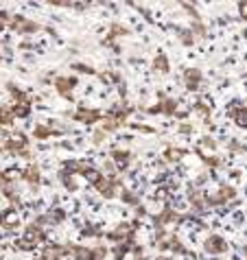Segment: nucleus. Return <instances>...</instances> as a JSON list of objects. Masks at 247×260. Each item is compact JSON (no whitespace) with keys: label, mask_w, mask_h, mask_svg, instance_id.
<instances>
[{"label":"nucleus","mask_w":247,"mask_h":260,"mask_svg":"<svg viewBox=\"0 0 247 260\" xmlns=\"http://www.w3.org/2000/svg\"><path fill=\"white\" fill-rule=\"evenodd\" d=\"M92 188L99 192V197H103L105 201H112V199H118L120 188H122V179H120V175H105V173H101L92 182Z\"/></svg>","instance_id":"nucleus-1"},{"label":"nucleus","mask_w":247,"mask_h":260,"mask_svg":"<svg viewBox=\"0 0 247 260\" xmlns=\"http://www.w3.org/2000/svg\"><path fill=\"white\" fill-rule=\"evenodd\" d=\"M138 230H140V221H120L118 225H116L114 230H110V232H105L103 236L107 238L110 243H136V234Z\"/></svg>","instance_id":"nucleus-2"},{"label":"nucleus","mask_w":247,"mask_h":260,"mask_svg":"<svg viewBox=\"0 0 247 260\" xmlns=\"http://www.w3.org/2000/svg\"><path fill=\"white\" fill-rule=\"evenodd\" d=\"M236 197H238V190L234 188V186L221 184L217 190H206V206H208V210H212V208L228 206L230 201H234Z\"/></svg>","instance_id":"nucleus-3"},{"label":"nucleus","mask_w":247,"mask_h":260,"mask_svg":"<svg viewBox=\"0 0 247 260\" xmlns=\"http://www.w3.org/2000/svg\"><path fill=\"white\" fill-rule=\"evenodd\" d=\"M61 169H66L68 173H72V175H81L83 179H88L90 184L101 175L99 169H94L90 162L79 160V157H72V160H61Z\"/></svg>","instance_id":"nucleus-4"},{"label":"nucleus","mask_w":247,"mask_h":260,"mask_svg":"<svg viewBox=\"0 0 247 260\" xmlns=\"http://www.w3.org/2000/svg\"><path fill=\"white\" fill-rule=\"evenodd\" d=\"M7 28L13 31V33H18V35H35V33L44 31V26H42L40 22H35V20L22 16V13H13L9 24H7Z\"/></svg>","instance_id":"nucleus-5"},{"label":"nucleus","mask_w":247,"mask_h":260,"mask_svg":"<svg viewBox=\"0 0 247 260\" xmlns=\"http://www.w3.org/2000/svg\"><path fill=\"white\" fill-rule=\"evenodd\" d=\"M127 35H132V28L125 26V24H120V22H112L110 28H107V33H105V38L101 40V44L103 46H110L116 55L120 53V46L116 44V40H120V38H127Z\"/></svg>","instance_id":"nucleus-6"},{"label":"nucleus","mask_w":247,"mask_h":260,"mask_svg":"<svg viewBox=\"0 0 247 260\" xmlns=\"http://www.w3.org/2000/svg\"><path fill=\"white\" fill-rule=\"evenodd\" d=\"M79 85V79L77 77H70V75H57L53 79V88L55 92L59 94L61 99L70 101V103H75V96H72V92H75V88Z\"/></svg>","instance_id":"nucleus-7"},{"label":"nucleus","mask_w":247,"mask_h":260,"mask_svg":"<svg viewBox=\"0 0 247 260\" xmlns=\"http://www.w3.org/2000/svg\"><path fill=\"white\" fill-rule=\"evenodd\" d=\"M177 107H179V101L177 99H173V96H162L160 94V101L156 105H149L147 110V114H151V116H156V114H162V116H169V118H173L177 114Z\"/></svg>","instance_id":"nucleus-8"},{"label":"nucleus","mask_w":247,"mask_h":260,"mask_svg":"<svg viewBox=\"0 0 247 260\" xmlns=\"http://www.w3.org/2000/svg\"><path fill=\"white\" fill-rule=\"evenodd\" d=\"M186 199H188V204H191V210H193L195 216L208 212V206H206V190H203V188H197V186L188 184V188H186Z\"/></svg>","instance_id":"nucleus-9"},{"label":"nucleus","mask_w":247,"mask_h":260,"mask_svg":"<svg viewBox=\"0 0 247 260\" xmlns=\"http://www.w3.org/2000/svg\"><path fill=\"white\" fill-rule=\"evenodd\" d=\"M31 136L35 140H40V142H44V140H53V138H61L64 136V129H59V125H57L55 120H50V122H38V125L33 127V132Z\"/></svg>","instance_id":"nucleus-10"},{"label":"nucleus","mask_w":247,"mask_h":260,"mask_svg":"<svg viewBox=\"0 0 247 260\" xmlns=\"http://www.w3.org/2000/svg\"><path fill=\"white\" fill-rule=\"evenodd\" d=\"M70 118L81 125H94V122L103 120V112L99 107H88V105H79L75 112L70 114Z\"/></svg>","instance_id":"nucleus-11"},{"label":"nucleus","mask_w":247,"mask_h":260,"mask_svg":"<svg viewBox=\"0 0 247 260\" xmlns=\"http://www.w3.org/2000/svg\"><path fill=\"white\" fill-rule=\"evenodd\" d=\"M203 251L210 256H223L230 251V243L221 234H208L203 238Z\"/></svg>","instance_id":"nucleus-12"},{"label":"nucleus","mask_w":247,"mask_h":260,"mask_svg":"<svg viewBox=\"0 0 247 260\" xmlns=\"http://www.w3.org/2000/svg\"><path fill=\"white\" fill-rule=\"evenodd\" d=\"M70 256V243H44L42 260H66Z\"/></svg>","instance_id":"nucleus-13"},{"label":"nucleus","mask_w":247,"mask_h":260,"mask_svg":"<svg viewBox=\"0 0 247 260\" xmlns=\"http://www.w3.org/2000/svg\"><path fill=\"white\" fill-rule=\"evenodd\" d=\"M20 179H22L33 192H38L42 186V169L35 162H28V166H24V169L20 171Z\"/></svg>","instance_id":"nucleus-14"},{"label":"nucleus","mask_w":247,"mask_h":260,"mask_svg":"<svg viewBox=\"0 0 247 260\" xmlns=\"http://www.w3.org/2000/svg\"><path fill=\"white\" fill-rule=\"evenodd\" d=\"M181 83L188 92H199L203 85V72L199 68H186L181 72Z\"/></svg>","instance_id":"nucleus-15"},{"label":"nucleus","mask_w":247,"mask_h":260,"mask_svg":"<svg viewBox=\"0 0 247 260\" xmlns=\"http://www.w3.org/2000/svg\"><path fill=\"white\" fill-rule=\"evenodd\" d=\"M26 241H31L35 247H40V245H44L48 241V230H44L42 225H38L35 221H31L28 225H24V234H22Z\"/></svg>","instance_id":"nucleus-16"},{"label":"nucleus","mask_w":247,"mask_h":260,"mask_svg":"<svg viewBox=\"0 0 247 260\" xmlns=\"http://www.w3.org/2000/svg\"><path fill=\"white\" fill-rule=\"evenodd\" d=\"M225 114L234 120L236 127L247 129V105H241V101H232L228 105V110H225Z\"/></svg>","instance_id":"nucleus-17"},{"label":"nucleus","mask_w":247,"mask_h":260,"mask_svg":"<svg viewBox=\"0 0 247 260\" xmlns=\"http://www.w3.org/2000/svg\"><path fill=\"white\" fill-rule=\"evenodd\" d=\"M110 160L114 162V166H116V169H118V173H120V171H127L129 166H132V162H134V153H132L129 149L116 147V149L110 151Z\"/></svg>","instance_id":"nucleus-18"},{"label":"nucleus","mask_w":247,"mask_h":260,"mask_svg":"<svg viewBox=\"0 0 247 260\" xmlns=\"http://www.w3.org/2000/svg\"><path fill=\"white\" fill-rule=\"evenodd\" d=\"M0 228L3 230H18L20 228V214H18V208H11L7 206L5 210H0Z\"/></svg>","instance_id":"nucleus-19"},{"label":"nucleus","mask_w":247,"mask_h":260,"mask_svg":"<svg viewBox=\"0 0 247 260\" xmlns=\"http://www.w3.org/2000/svg\"><path fill=\"white\" fill-rule=\"evenodd\" d=\"M188 153H191V151L184 149V147H166L162 155H164V162L166 164H175V162H179L181 157L188 155Z\"/></svg>","instance_id":"nucleus-20"},{"label":"nucleus","mask_w":247,"mask_h":260,"mask_svg":"<svg viewBox=\"0 0 247 260\" xmlns=\"http://www.w3.org/2000/svg\"><path fill=\"white\" fill-rule=\"evenodd\" d=\"M7 92H9L13 103H31V96H28L22 88H18L13 81H7Z\"/></svg>","instance_id":"nucleus-21"},{"label":"nucleus","mask_w":247,"mask_h":260,"mask_svg":"<svg viewBox=\"0 0 247 260\" xmlns=\"http://www.w3.org/2000/svg\"><path fill=\"white\" fill-rule=\"evenodd\" d=\"M151 70L160 72V75H166V72L171 70V61H169V57H166V53H158L153 57V61H151Z\"/></svg>","instance_id":"nucleus-22"},{"label":"nucleus","mask_w":247,"mask_h":260,"mask_svg":"<svg viewBox=\"0 0 247 260\" xmlns=\"http://www.w3.org/2000/svg\"><path fill=\"white\" fill-rule=\"evenodd\" d=\"M118 199H120L125 206H132V208L140 206V194H138L136 190H132V188H125V186H122V188H120Z\"/></svg>","instance_id":"nucleus-23"},{"label":"nucleus","mask_w":247,"mask_h":260,"mask_svg":"<svg viewBox=\"0 0 247 260\" xmlns=\"http://www.w3.org/2000/svg\"><path fill=\"white\" fill-rule=\"evenodd\" d=\"M9 107H11L13 116H16L18 120H24L33 114V103H11Z\"/></svg>","instance_id":"nucleus-24"},{"label":"nucleus","mask_w":247,"mask_h":260,"mask_svg":"<svg viewBox=\"0 0 247 260\" xmlns=\"http://www.w3.org/2000/svg\"><path fill=\"white\" fill-rule=\"evenodd\" d=\"M57 179H59L61 186H64L66 190H70V192L79 190V186H77V182H75V175H72V173H68L66 169H59V173H57Z\"/></svg>","instance_id":"nucleus-25"},{"label":"nucleus","mask_w":247,"mask_h":260,"mask_svg":"<svg viewBox=\"0 0 247 260\" xmlns=\"http://www.w3.org/2000/svg\"><path fill=\"white\" fill-rule=\"evenodd\" d=\"M191 112L197 114V116H201V120H208L210 114H212V105L206 103V101H197V103L191 105Z\"/></svg>","instance_id":"nucleus-26"},{"label":"nucleus","mask_w":247,"mask_h":260,"mask_svg":"<svg viewBox=\"0 0 247 260\" xmlns=\"http://www.w3.org/2000/svg\"><path fill=\"white\" fill-rule=\"evenodd\" d=\"M18 118L13 116L11 107L9 105H0V127L7 129V127H13V122H16Z\"/></svg>","instance_id":"nucleus-27"},{"label":"nucleus","mask_w":247,"mask_h":260,"mask_svg":"<svg viewBox=\"0 0 247 260\" xmlns=\"http://www.w3.org/2000/svg\"><path fill=\"white\" fill-rule=\"evenodd\" d=\"M103 234H105L103 230H101L99 225H94V223H85V225L79 230V236L81 238H101Z\"/></svg>","instance_id":"nucleus-28"},{"label":"nucleus","mask_w":247,"mask_h":260,"mask_svg":"<svg viewBox=\"0 0 247 260\" xmlns=\"http://www.w3.org/2000/svg\"><path fill=\"white\" fill-rule=\"evenodd\" d=\"M134 245H136V243H116L114 249H112V258H114V260H122V258L129 254V251L134 249Z\"/></svg>","instance_id":"nucleus-29"},{"label":"nucleus","mask_w":247,"mask_h":260,"mask_svg":"<svg viewBox=\"0 0 247 260\" xmlns=\"http://www.w3.org/2000/svg\"><path fill=\"white\" fill-rule=\"evenodd\" d=\"M195 147H199L203 153H208V151H210V153H214V151L219 149V142H217L212 136H203V138H199V142L195 144Z\"/></svg>","instance_id":"nucleus-30"},{"label":"nucleus","mask_w":247,"mask_h":260,"mask_svg":"<svg viewBox=\"0 0 247 260\" xmlns=\"http://www.w3.org/2000/svg\"><path fill=\"white\" fill-rule=\"evenodd\" d=\"M169 251H173V254H175V256H191V254H193V251L188 249L186 245L181 243L175 234H173V238H171V249H169Z\"/></svg>","instance_id":"nucleus-31"},{"label":"nucleus","mask_w":247,"mask_h":260,"mask_svg":"<svg viewBox=\"0 0 247 260\" xmlns=\"http://www.w3.org/2000/svg\"><path fill=\"white\" fill-rule=\"evenodd\" d=\"M70 68L79 72V75H90V77H99V70L90 66V63H81V61H75V63H70Z\"/></svg>","instance_id":"nucleus-32"},{"label":"nucleus","mask_w":247,"mask_h":260,"mask_svg":"<svg viewBox=\"0 0 247 260\" xmlns=\"http://www.w3.org/2000/svg\"><path fill=\"white\" fill-rule=\"evenodd\" d=\"M107 247L103 243H99V245H94V247H90V256H88V260H105L107 258Z\"/></svg>","instance_id":"nucleus-33"},{"label":"nucleus","mask_w":247,"mask_h":260,"mask_svg":"<svg viewBox=\"0 0 247 260\" xmlns=\"http://www.w3.org/2000/svg\"><path fill=\"white\" fill-rule=\"evenodd\" d=\"M177 40H179L184 46H193L195 42H197V40H195V35H193L191 28H177Z\"/></svg>","instance_id":"nucleus-34"},{"label":"nucleus","mask_w":247,"mask_h":260,"mask_svg":"<svg viewBox=\"0 0 247 260\" xmlns=\"http://www.w3.org/2000/svg\"><path fill=\"white\" fill-rule=\"evenodd\" d=\"M181 9H184L188 16L193 18V22H201V16L197 11V5H191V3H181Z\"/></svg>","instance_id":"nucleus-35"},{"label":"nucleus","mask_w":247,"mask_h":260,"mask_svg":"<svg viewBox=\"0 0 247 260\" xmlns=\"http://www.w3.org/2000/svg\"><path fill=\"white\" fill-rule=\"evenodd\" d=\"M129 127L134 129V132H140V134H156L158 129L151 127V125H144V122H127Z\"/></svg>","instance_id":"nucleus-36"},{"label":"nucleus","mask_w":247,"mask_h":260,"mask_svg":"<svg viewBox=\"0 0 247 260\" xmlns=\"http://www.w3.org/2000/svg\"><path fill=\"white\" fill-rule=\"evenodd\" d=\"M7 186H13V175L11 171H0V190H5Z\"/></svg>","instance_id":"nucleus-37"},{"label":"nucleus","mask_w":247,"mask_h":260,"mask_svg":"<svg viewBox=\"0 0 247 260\" xmlns=\"http://www.w3.org/2000/svg\"><path fill=\"white\" fill-rule=\"evenodd\" d=\"M228 149L232 151V153H245V151H247L245 144H243V142H238L236 138H232V140L228 142Z\"/></svg>","instance_id":"nucleus-38"},{"label":"nucleus","mask_w":247,"mask_h":260,"mask_svg":"<svg viewBox=\"0 0 247 260\" xmlns=\"http://www.w3.org/2000/svg\"><path fill=\"white\" fill-rule=\"evenodd\" d=\"M105 138H107V134L103 132V129H97V132H94L92 134V144H94V147H101V144H103L105 142Z\"/></svg>","instance_id":"nucleus-39"},{"label":"nucleus","mask_w":247,"mask_h":260,"mask_svg":"<svg viewBox=\"0 0 247 260\" xmlns=\"http://www.w3.org/2000/svg\"><path fill=\"white\" fill-rule=\"evenodd\" d=\"M134 7V9H138V11H140L142 13V18L144 20H147V22L149 24H156V20L153 18H151V13H149V9H147V7H144V5H132Z\"/></svg>","instance_id":"nucleus-40"},{"label":"nucleus","mask_w":247,"mask_h":260,"mask_svg":"<svg viewBox=\"0 0 247 260\" xmlns=\"http://www.w3.org/2000/svg\"><path fill=\"white\" fill-rule=\"evenodd\" d=\"M177 134H193V125L191 122H181V125H177Z\"/></svg>","instance_id":"nucleus-41"},{"label":"nucleus","mask_w":247,"mask_h":260,"mask_svg":"<svg viewBox=\"0 0 247 260\" xmlns=\"http://www.w3.org/2000/svg\"><path fill=\"white\" fill-rule=\"evenodd\" d=\"M136 216L138 219H144V216H149V210L144 206H136Z\"/></svg>","instance_id":"nucleus-42"},{"label":"nucleus","mask_w":247,"mask_h":260,"mask_svg":"<svg viewBox=\"0 0 247 260\" xmlns=\"http://www.w3.org/2000/svg\"><path fill=\"white\" fill-rule=\"evenodd\" d=\"M238 11H241V20L247 22V3H238Z\"/></svg>","instance_id":"nucleus-43"},{"label":"nucleus","mask_w":247,"mask_h":260,"mask_svg":"<svg viewBox=\"0 0 247 260\" xmlns=\"http://www.w3.org/2000/svg\"><path fill=\"white\" fill-rule=\"evenodd\" d=\"M156 260H175V258H171V256H164V254H162V256H158Z\"/></svg>","instance_id":"nucleus-44"},{"label":"nucleus","mask_w":247,"mask_h":260,"mask_svg":"<svg viewBox=\"0 0 247 260\" xmlns=\"http://www.w3.org/2000/svg\"><path fill=\"white\" fill-rule=\"evenodd\" d=\"M243 256H245V260H247V245H245V247H243Z\"/></svg>","instance_id":"nucleus-45"},{"label":"nucleus","mask_w":247,"mask_h":260,"mask_svg":"<svg viewBox=\"0 0 247 260\" xmlns=\"http://www.w3.org/2000/svg\"><path fill=\"white\" fill-rule=\"evenodd\" d=\"M0 151H3V142H0Z\"/></svg>","instance_id":"nucleus-46"},{"label":"nucleus","mask_w":247,"mask_h":260,"mask_svg":"<svg viewBox=\"0 0 247 260\" xmlns=\"http://www.w3.org/2000/svg\"><path fill=\"white\" fill-rule=\"evenodd\" d=\"M35 260H42V258H35Z\"/></svg>","instance_id":"nucleus-47"}]
</instances>
